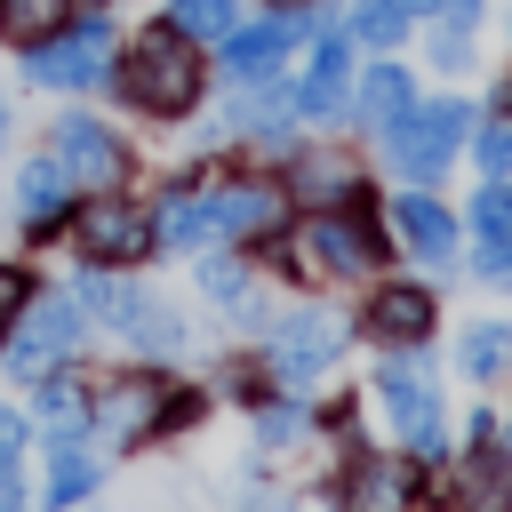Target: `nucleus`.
I'll return each mask as SVG.
<instances>
[{
  "label": "nucleus",
  "mask_w": 512,
  "mask_h": 512,
  "mask_svg": "<svg viewBox=\"0 0 512 512\" xmlns=\"http://www.w3.org/2000/svg\"><path fill=\"white\" fill-rule=\"evenodd\" d=\"M120 88H128V104H144V112H192V96H200V56L184 48L176 24H168V32L152 24V32L128 48Z\"/></svg>",
  "instance_id": "nucleus-1"
},
{
  "label": "nucleus",
  "mask_w": 512,
  "mask_h": 512,
  "mask_svg": "<svg viewBox=\"0 0 512 512\" xmlns=\"http://www.w3.org/2000/svg\"><path fill=\"white\" fill-rule=\"evenodd\" d=\"M80 312H96V320H112V328H128L136 344H152V352H176L184 344V328H176V312L168 304H152L136 280H112V272H88L80 280V296H72Z\"/></svg>",
  "instance_id": "nucleus-2"
},
{
  "label": "nucleus",
  "mask_w": 512,
  "mask_h": 512,
  "mask_svg": "<svg viewBox=\"0 0 512 512\" xmlns=\"http://www.w3.org/2000/svg\"><path fill=\"white\" fill-rule=\"evenodd\" d=\"M464 128H472L464 104H448V96H440V104H416V112L392 120V160H400L416 184H432V176L448 168V152L464 144Z\"/></svg>",
  "instance_id": "nucleus-3"
},
{
  "label": "nucleus",
  "mask_w": 512,
  "mask_h": 512,
  "mask_svg": "<svg viewBox=\"0 0 512 512\" xmlns=\"http://www.w3.org/2000/svg\"><path fill=\"white\" fill-rule=\"evenodd\" d=\"M24 72H32L40 88H96V80L112 72V32H104V16L72 24L64 40H32Z\"/></svg>",
  "instance_id": "nucleus-4"
},
{
  "label": "nucleus",
  "mask_w": 512,
  "mask_h": 512,
  "mask_svg": "<svg viewBox=\"0 0 512 512\" xmlns=\"http://www.w3.org/2000/svg\"><path fill=\"white\" fill-rule=\"evenodd\" d=\"M80 328H88V320H80V304H72V296H40V304H32V320L16 312L8 368H16V376H48V368L80 344Z\"/></svg>",
  "instance_id": "nucleus-5"
},
{
  "label": "nucleus",
  "mask_w": 512,
  "mask_h": 512,
  "mask_svg": "<svg viewBox=\"0 0 512 512\" xmlns=\"http://www.w3.org/2000/svg\"><path fill=\"white\" fill-rule=\"evenodd\" d=\"M152 424H160V384H152V376H112V384L88 392V432H96V440L128 448V440H144Z\"/></svg>",
  "instance_id": "nucleus-6"
},
{
  "label": "nucleus",
  "mask_w": 512,
  "mask_h": 512,
  "mask_svg": "<svg viewBox=\"0 0 512 512\" xmlns=\"http://www.w3.org/2000/svg\"><path fill=\"white\" fill-rule=\"evenodd\" d=\"M56 168H64L80 192H112V184L128 176V152H120V136L96 128V120H56Z\"/></svg>",
  "instance_id": "nucleus-7"
},
{
  "label": "nucleus",
  "mask_w": 512,
  "mask_h": 512,
  "mask_svg": "<svg viewBox=\"0 0 512 512\" xmlns=\"http://www.w3.org/2000/svg\"><path fill=\"white\" fill-rule=\"evenodd\" d=\"M336 352H344V320H328V312H288V320L272 328V368H280V384H304V376L336 368Z\"/></svg>",
  "instance_id": "nucleus-8"
},
{
  "label": "nucleus",
  "mask_w": 512,
  "mask_h": 512,
  "mask_svg": "<svg viewBox=\"0 0 512 512\" xmlns=\"http://www.w3.org/2000/svg\"><path fill=\"white\" fill-rule=\"evenodd\" d=\"M80 248H88L96 264H136V256L152 248V216L128 208V200H88V216H80Z\"/></svg>",
  "instance_id": "nucleus-9"
},
{
  "label": "nucleus",
  "mask_w": 512,
  "mask_h": 512,
  "mask_svg": "<svg viewBox=\"0 0 512 512\" xmlns=\"http://www.w3.org/2000/svg\"><path fill=\"white\" fill-rule=\"evenodd\" d=\"M376 392H384V408H392V424L416 440V432H432V416H440V392H432V368L424 360H384L376 368Z\"/></svg>",
  "instance_id": "nucleus-10"
},
{
  "label": "nucleus",
  "mask_w": 512,
  "mask_h": 512,
  "mask_svg": "<svg viewBox=\"0 0 512 512\" xmlns=\"http://www.w3.org/2000/svg\"><path fill=\"white\" fill-rule=\"evenodd\" d=\"M296 32H304V16H296V8H288V16H272V24H248V32H224V72H232V80H264Z\"/></svg>",
  "instance_id": "nucleus-11"
},
{
  "label": "nucleus",
  "mask_w": 512,
  "mask_h": 512,
  "mask_svg": "<svg viewBox=\"0 0 512 512\" xmlns=\"http://www.w3.org/2000/svg\"><path fill=\"white\" fill-rule=\"evenodd\" d=\"M200 216H208V232H264L280 216V192L272 184H216V192H200Z\"/></svg>",
  "instance_id": "nucleus-12"
},
{
  "label": "nucleus",
  "mask_w": 512,
  "mask_h": 512,
  "mask_svg": "<svg viewBox=\"0 0 512 512\" xmlns=\"http://www.w3.org/2000/svg\"><path fill=\"white\" fill-rule=\"evenodd\" d=\"M64 200H72V176L56 168V152H48V160H24V176H16V216L40 232V224L64 216Z\"/></svg>",
  "instance_id": "nucleus-13"
},
{
  "label": "nucleus",
  "mask_w": 512,
  "mask_h": 512,
  "mask_svg": "<svg viewBox=\"0 0 512 512\" xmlns=\"http://www.w3.org/2000/svg\"><path fill=\"white\" fill-rule=\"evenodd\" d=\"M304 240H312V256H320L328 272H344V280L376 264V232H368V224H344V216H320V224H312Z\"/></svg>",
  "instance_id": "nucleus-14"
},
{
  "label": "nucleus",
  "mask_w": 512,
  "mask_h": 512,
  "mask_svg": "<svg viewBox=\"0 0 512 512\" xmlns=\"http://www.w3.org/2000/svg\"><path fill=\"white\" fill-rule=\"evenodd\" d=\"M344 80H352V48H344V40H328V48L312 56V80L296 88V112L336 120V112H344Z\"/></svg>",
  "instance_id": "nucleus-15"
},
{
  "label": "nucleus",
  "mask_w": 512,
  "mask_h": 512,
  "mask_svg": "<svg viewBox=\"0 0 512 512\" xmlns=\"http://www.w3.org/2000/svg\"><path fill=\"white\" fill-rule=\"evenodd\" d=\"M368 328L392 336V344H424V328H432V296H424V288H376Z\"/></svg>",
  "instance_id": "nucleus-16"
},
{
  "label": "nucleus",
  "mask_w": 512,
  "mask_h": 512,
  "mask_svg": "<svg viewBox=\"0 0 512 512\" xmlns=\"http://www.w3.org/2000/svg\"><path fill=\"white\" fill-rule=\"evenodd\" d=\"M400 240H408L416 256H448V248H456V224H448V208H440L432 192H400Z\"/></svg>",
  "instance_id": "nucleus-17"
},
{
  "label": "nucleus",
  "mask_w": 512,
  "mask_h": 512,
  "mask_svg": "<svg viewBox=\"0 0 512 512\" xmlns=\"http://www.w3.org/2000/svg\"><path fill=\"white\" fill-rule=\"evenodd\" d=\"M344 512H408V472L400 464H360L344 488Z\"/></svg>",
  "instance_id": "nucleus-18"
},
{
  "label": "nucleus",
  "mask_w": 512,
  "mask_h": 512,
  "mask_svg": "<svg viewBox=\"0 0 512 512\" xmlns=\"http://www.w3.org/2000/svg\"><path fill=\"white\" fill-rule=\"evenodd\" d=\"M456 360H464L480 384H488V376H504V368H512V320H472V328H464V344H456Z\"/></svg>",
  "instance_id": "nucleus-19"
},
{
  "label": "nucleus",
  "mask_w": 512,
  "mask_h": 512,
  "mask_svg": "<svg viewBox=\"0 0 512 512\" xmlns=\"http://www.w3.org/2000/svg\"><path fill=\"white\" fill-rule=\"evenodd\" d=\"M400 112H408V72L400 64H376L360 80V128H392Z\"/></svg>",
  "instance_id": "nucleus-20"
},
{
  "label": "nucleus",
  "mask_w": 512,
  "mask_h": 512,
  "mask_svg": "<svg viewBox=\"0 0 512 512\" xmlns=\"http://www.w3.org/2000/svg\"><path fill=\"white\" fill-rule=\"evenodd\" d=\"M72 8H80V0H0V32H16V40H48Z\"/></svg>",
  "instance_id": "nucleus-21"
},
{
  "label": "nucleus",
  "mask_w": 512,
  "mask_h": 512,
  "mask_svg": "<svg viewBox=\"0 0 512 512\" xmlns=\"http://www.w3.org/2000/svg\"><path fill=\"white\" fill-rule=\"evenodd\" d=\"M32 384H40V424H56V432L88 424V392H80L72 376H56V368H48V376H32Z\"/></svg>",
  "instance_id": "nucleus-22"
},
{
  "label": "nucleus",
  "mask_w": 512,
  "mask_h": 512,
  "mask_svg": "<svg viewBox=\"0 0 512 512\" xmlns=\"http://www.w3.org/2000/svg\"><path fill=\"white\" fill-rule=\"evenodd\" d=\"M96 488V464L80 456V440H56V464H48V504H80Z\"/></svg>",
  "instance_id": "nucleus-23"
},
{
  "label": "nucleus",
  "mask_w": 512,
  "mask_h": 512,
  "mask_svg": "<svg viewBox=\"0 0 512 512\" xmlns=\"http://www.w3.org/2000/svg\"><path fill=\"white\" fill-rule=\"evenodd\" d=\"M168 24L176 32H200V40H224L240 24V0H168Z\"/></svg>",
  "instance_id": "nucleus-24"
},
{
  "label": "nucleus",
  "mask_w": 512,
  "mask_h": 512,
  "mask_svg": "<svg viewBox=\"0 0 512 512\" xmlns=\"http://www.w3.org/2000/svg\"><path fill=\"white\" fill-rule=\"evenodd\" d=\"M296 192L304 200H344L360 184H352V160H296Z\"/></svg>",
  "instance_id": "nucleus-25"
},
{
  "label": "nucleus",
  "mask_w": 512,
  "mask_h": 512,
  "mask_svg": "<svg viewBox=\"0 0 512 512\" xmlns=\"http://www.w3.org/2000/svg\"><path fill=\"white\" fill-rule=\"evenodd\" d=\"M160 240H176V248H192V240H208V216H200V200L192 192H176L168 208H160V224H152Z\"/></svg>",
  "instance_id": "nucleus-26"
},
{
  "label": "nucleus",
  "mask_w": 512,
  "mask_h": 512,
  "mask_svg": "<svg viewBox=\"0 0 512 512\" xmlns=\"http://www.w3.org/2000/svg\"><path fill=\"white\" fill-rule=\"evenodd\" d=\"M352 32H360V40H400V32H408V8H400V0H360V8H352Z\"/></svg>",
  "instance_id": "nucleus-27"
},
{
  "label": "nucleus",
  "mask_w": 512,
  "mask_h": 512,
  "mask_svg": "<svg viewBox=\"0 0 512 512\" xmlns=\"http://www.w3.org/2000/svg\"><path fill=\"white\" fill-rule=\"evenodd\" d=\"M472 224H480V240H512V184H488L472 200Z\"/></svg>",
  "instance_id": "nucleus-28"
},
{
  "label": "nucleus",
  "mask_w": 512,
  "mask_h": 512,
  "mask_svg": "<svg viewBox=\"0 0 512 512\" xmlns=\"http://www.w3.org/2000/svg\"><path fill=\"white\" fill-rule=\"evenodd\" d=\"M480 168H488V176L512 168V112H496V120L480 128Z\"/></svg>",
  "instance_id": "nucleus-29"
},
{
  "label": "nucleus",
  "mask_w": 512,
  "mask_h": 512,
  "mask_svg": "<svg viewBox=\"0 0 512 512\" xmlns=\"http://www.w3.org/2000/svg\"><path fill=\"white\" fill-rule=\"evenodd\" d=\"M24 296H32V288H24V272H16V264H0V336L16 328V312H24Z\"/></svg>",
  "instance_id": "nucleus-30"
},
{
  "label": "nucleus",
  "mask_w": 512,
  "mask_h": 512,
  "mask_svg": "<svg viewBox=\"0 0 512 512\" xmlns=\"http://www.w3.org/2000/svg\"><path fill=\"white\" fill-rule=\"evenodd\" d=\"M200 288H208V296H240V264H232V256H208V264H200Z\"/></svg>",
  "instance_id": "nucleus-31"
},
{
  "label": "nucleus",
  "mask_w": 512,
  "mask_h": 512,
  "mask_svg": "<svg viewBox=\"0 0 512 512\" xmlns=\"http://www.w3.org/2000/svg\"><path fill=\"white\" fill-rule=\"evenodd\" d=\"M480 272H488V280H512V240H488V248H480Z\"/></svg>",
  "instance_id": "nucleus-32"
},
{
  "label": "nucleus",
  "mask_w": 512,
  "mask_h": 512,
  "mask_svg": "<svg viewBox=\"0 0 512 512\" xmlns=\"http://www.w3.org/2000/svg\"><path fill=\"white\" fill-rule=\"evenodd\" d=\"M16 448H24V416L0 408V464H16Z\"/></svg>",
  "instance_id": "nucleus-33"
},
{
  "label": "nucleus",
  "mask_w": 512,
  "mask_h": 512,
  "mask_svg": "<svg viewBox=\"0 0 512 512\" xmlns=\"http://www.w3.org/2000/svg\"><path fill=\"white\" fill-rule=\"evenodd\" d=\"M472 16H480V0H448V24H456V32H464Z\"/></svg>",
  "instance_id": "nucleus-34"
},
{
  "label": "nucleus",
  "mask_w": 512,
  "mask_h": 512,
  "mask_svg": "<svg viewBox=\"0 0 512 512\" xmlns=\"http://www.w3.org/2000/svg\"><path fill=\"white\" fill-rule=\"evenodd\" d=\"M0 512H24V504H16V472H8V464H0Z\"/></svg>",
  "instance_id": "nucleus-35"
},
{
  "label": "nucleus",
  "mask_w": 512,
  "mask_h": 512,
  "mask_svg": "<svg viewBox=\"0 0 512 512\" xmlns=\"http://www.w3.org/2000/svg\"><path fill=\"white\" fill-rule=\"evenodd\" d=\"M400 8H408V16H424V8H432V0H400Z\"/></svg>",
  "instance_id": "nucleus-36"
},
{
  "label": "nucleus",
  "mask_w": 512,
  "mask_h": 512,
  "mask_svg": "<svg viewBox=\"0 0 512 512\" xmlns=\"http://www.w3.org/2000/svg\"><path fill=\"white\" fill-rule=\"evenodd\" d=\"M0 128H8V112H0Z\"/></svg>",
  "instance_id": "nucleus-37"
}]
</instances>
